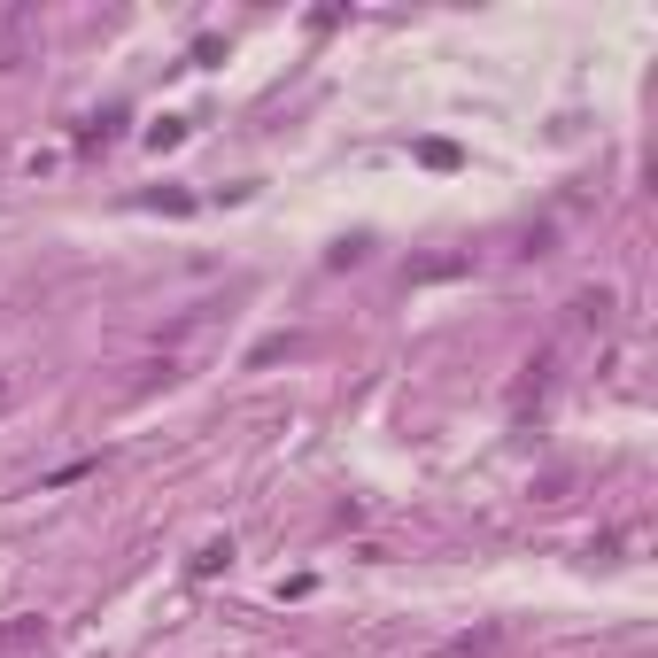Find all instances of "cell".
<instances>
[{
  "mask_svg": "<svg viewBox=\"0 0 658 658\" xmlns=\"http://www.w3.org/2000/svg\"><path fill=\"white\" fill-rule=\"evenodd\" d=\"M24 55V16H0V70Z\"/></svg>",
  "mask_w": 658,
  "mask_h": 658,
  "instance_id": "6da1fadb",
  "label": "cell"
},
{
  "mask_svg": "<svg viewBox=\"0 0 658 658\" xmlns=\"http://www.w3.org/2000/svg\"><path fill=\"white\" fill-rule=\"evenodd\" d=\"M24 643H39V620H16V628H0V651H24Z\"/></svg>",
  "mask_w": 658,
  "mask_h": 658,
  "instance_id": "7a4b0ae2",
  "label": "cell"
}]
</instances>
